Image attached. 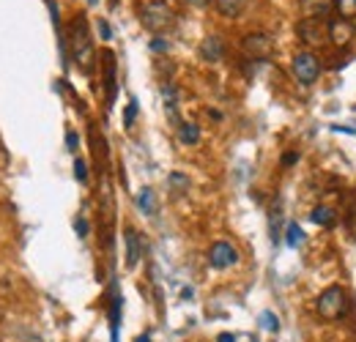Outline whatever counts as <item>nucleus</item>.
I'll use <instances>...</instances> for the list:
<instances>
[{
  "label": "nucleus",
  "mask_w": 356,
  "mask_h": 342,
  "mask_svg": "<svg viewBox=\"0 0 356 342\" xmlns=\"http://www.w3.org/2000/svg\"><path fill=\"white\" fill-rule=\"evenodd\" d=\"M124 238H127V266L132 268V266H137V260H140V238H137V230H134V227H127Z\"/></svg>",
  "instance_id": "12"
},
{
  "label": "nucleus",
  "mask_w": 356,
  "mask_h": 342,
  "mask_svg": "<svg viewBox=\"0 0 356 342\" xmlns=\"http://www.w3.org/2000/svg\"><path fill=\"white\" fill-rule=\"evenodd\" d=\"M74 175H77V181H88V168H86V162H83V159H77V162H74Z\"/></svg>",
  "instance_id": "21"
},
{
  "label": "nucleus",
  "mask_w": 356,
  "mask_h": 342,
  "mask_svg": "<svg viewBox=\"0 0 356 342\" xmlns=\"http://www.w3.org/2000/svg\"><path fill=\"white\" fill-rule=\"evenodd\" d=\"M354 22L351 19H343V17H337V19H332L329 22V44H334V47H346V44L354 42Z\"/></svg>",
  "instance_id": "8"
},
{
  "label": "nucleus",
  "mask_w": 356,
  "mask_h": 342,
  "mask_svg": "<svg viewBox=\"0 0 356 342\" xmlns=\"http://www.w3.org/2000/svg\"><path fill=\"white\" fill-rule=\"evenodd\" d=\"M334 0H302V14L315 17V19H326V14H332Z\"/></svg>",
  "instance_id": "9"
},
{
  "label": "nucleus",
  "mask_w": 356,
  "mask_h": 342,
  "mask_svg": "<svg viewBox=\"0 0 356 342\" xmlns=\"http://www.w3.org/2000/svg\"><path fill=\"white\" fill-rule=\"evenodd\" d=\"M310 219L315 222V225H321V227H332V225L337 222V214H334L329 206H315Z\"/></svg>",
  "instance_id": "15"
},
{
  "label": "nucleus",
  "mask_w": 356,
  "mask_h": 342,
  "mask_svg": "<svg viewBox=\"0 0 356 342\" xmlns=\"http://www.w3.org/2000/svg\"><path fill=\"white\" fill-rule=\"evenodd\" d=\"M151 49H154V52H165V49H168V42H165V39H154V42H151Z\"/></svg>",
  "instance_id": "27"
},
{
  "label": "nucleus",
  "mask_w": 356,
  "mask_h": 342,
  "mask_svg": "<svg viewBox=\"0 0 356 342\" xmlns=\"http://www.w3.org/2000/svg\"><path fill=\"white\" fill-rule=\"evenodd\" d=\"M186 3H189V6H197V8H203V6H209L211 0H186Z\"/></svg>",
  "instance_id": "28"
},
{
  "label": "nucleus",
  "mask_w": 356,
  "mask_h": 342,
  "mask_svg": "<svg viewBox=\"0 0 356 342\" xmlns=\"http://www.w3.org/2000/svg\"><path fill=\"white\" fill-rule=\"evenodd\" d=\"M214 6H217V11L222 14V17H238L241 11H244V6H247V0H214Z\"/></svg>",
  "instance_id": "14"
},
{
  "label": "nucleus",
  "mask_w": 356,
  "mask_h": 342,
  "mask_svg": "<svg viewBox=\"0 0 356 342\" xmlns=\"http://www.w3.org/2000/svg\"><path fill=\"white\" fill-rule=\"evenodd\" d=\"M296 162H299V154H293V151L282 156V165H285V168H291V165H296Z\"/></svg>",
  "instance_id": "25"
},
{
  "label": "nucleus",
  "mask_w": 356,
  "mask_h": 342,
  "mask_svg": "<svg viewBox=\"0 0 356 342\" xmlns=\"http://www.w3.org/2000/svg\"><path fill=\"white\" fill-rule=\"evenodd\" d=\"M77 233H80V238H86V236H88V222H86L83 216L77 219Z\"/></svg>",
  "instance_id": "26"
},
{
  "label": "nucleus",
  "mask_w": 356,
  "mask_h": 342,
  "mask_svg": "<svg viewBox=\"0 0 356 342\" xmlns=\"http://www.w3.org/2000/svg\"><path fill=\"white\" fill-rule=\"evenodd\" d=\"M209 263H211V268H230L238 263V250L227 241H217L209 250Z\"/></svg>",
  "instance_id": "7"
},
{
  "label": "nucleus",
  "mask_w": 356,
  "mask_h": 342,
  "mask_svg": "<svg viewBox=\"0 0 356 342\" xmlns=\"http://www.w3.org/2000/svg\"><path fill=\"white\" fill-rule=\"evenodd\" d=\"M170 184L176 186L178 192H184V189L189 186V178H186V175H181V172H173V175H170Z\"/></svg>",
  "instance_id": "20"
},
{
  "label": "nucleus",
  "mask_w": 356,
  "mask_h": 342,
  "mask_svg": "<svg viewBox=\"0 0 356 342\" xmlns=\"http://www.w3.org/2000/svg\"><path fill=\"white\" fill-rule=\"evenodd\" d=\"M102 63H104V80H107V104H113V99H115V58H113V52H104Z\"/></svg>",
  "instance_id": "11"
},
{
  "label": "nucleus",
  "mask_w": 356,
  "mask_h": 342,
  "mask_svg": "<svg viewBox=\"0 0 356 342\" xmlns=\"http://www.w3.org/2000/svg\"><path fill=\"white\" fill-rule=\"evenodd\" d=\"M140 22L151 31V33H162L176 22V11L165 3V0H151L140 8Z\"/></svg>",
  "instance_id": "2"
},
{
  "label": "nucleus",
  "mask_w": 356,
  "mask_h": 342,
  "mask_svg": "<svg viewBox=\"0 0 356 342\" xmlns=\"http://www.w3.org/2000/svg\"><path fill=\"white\" fill-rule=\"evenodd\" d=\"M137 206H140V211L143 214H154L156 211V197H154V189H140V195H137Z\"/></svg>",
  "instance_id": "16"
},
{
  "label": "nucleus",
  "mask_w": 356,
  "mask_h": 342,
  "mask_svg": "<svg viewBox=\"0 0 356 342\" xmlns=\"http://www.w3.org/2000/svg\"><path fill=\"white\" fill-rule=\"evenodd\" d=\"M200 55H203L206 60H211V63L222 60V55H225L222 39H220V36H206V42L200 44Z\"/></svg>",
  "instance_id": "10"
},
{
  "label": "nucleus",
  "mask_w": 356,
  "mask_h": 342,
  "mask_svg": "<svg viewBox=\"0 0 356 342\" xmlns=\"http://www.w3.org/2000/svg\"><path fill=\"white\" fill-rule=\"evenodd\" d=\"M178 140H181L184 145H197V142H200V129H197V124L181 121V124H178Z\"/></svg>",
  "instance_id": "13"
},
{
  "label": "nucleus",
  "mask_w": 356,
  "mask_h": 342,
  "mask_svg": "<svg viewBox=\"0 0 356 342\" xmlns=\"http://www.w3.org/2000/svg\"><path fill=\"white\" fill-rule=\"evenodd\" d=\"M69 39H72V58L77 60V66H80V69L90 72V66H93V42H90L88 22H86V17H83V14H80V17H74Z\"/></svg>",
  "instance_id": "1"
},
{
  "label": "nucleus",
  "mask_w": 356,
  "mask_h": 342,
  "mask_svg": "<svg viewBox=\"0 0 356 342\" xmlns=\"http://www.w3.org/2000/svg\"><path fill=\"white\" fill-rule=\"evenodd\" d=\"M334 8L343 19H354L356 17V0H334Z\"/></svg>",
  "instance_id": "17"
},
{
  "label": "nucleus",
  "mask_w": 356,
  "mask_h": 342,
  "mask_svg": "<svg viewBox=\"0 0 356 342\" xmlns=\"http://www.w3.org/2000/svg\"><path fill=\"white\" fill-rule=\"evenodd\" d=\"M302 241H305V230H302L296 222H291V225H288V247H293V250H296Z\"/></svg>",
  "instance_id": "18"
},
{
  "label": "nucleus",
  "mask_w": 356,
  "mask_h": 342,
  "mask_svg": "<svg viewBox=\"0 0 356 342\" xmlns=\"http://www.w3.org/2000/svg\"><path fill=\"white\" fill-rule=\"evenodd\" d=\"M137 342H151V337H148V334H143V337H137Z\"/></svg>",
  "instance_id": "30"
},
{
  "label": "nucleus",
  "mask_w": 356,
  "mask_h": 342,
  "mask_svg": "<svg viewBox=\"0 0 356 342\" xmlns=\"http://www.w3.org/2000/svg\"><path fill=\"white\" fill-rule=\"evenodd\" d=\"M88 3H96V0H88Z\"/></svg>",
  "instance_id": "31"
},
{
  "label": "nucleus",
  "mask_w": 356,
  "mask_h": 342,
  "mask_svg": "<svg viewBox=\"0 0 356 342\" xmlns=\"http://www.w3.org/2000/svg\"><path fill=\"white\" fill-rule=\"evenodd\" d=\"M134 115H137V101H129V107H127V113H124L127 127H132V124H134Z\"/></svg>",
  "instance_id": "22"
},
{
  "label": "nucleus",
  "mask_w": 356,
  "mask_h": 342,
  "mask_svg": "<svg viewBox=\"0 0 356 342\" xmlns=\"http://www.w3.org/2000/svg\"><path fill=\"white\" fill-rule=\"evenodd\" d=\"M291 69H293V77H296L302 86H312V83L321 77V63H318L315 52H310V49L296 52Z\"/></svg>",
  "instance_id": "5"
},
{
  "label": "nucleus",
  "mask_w": 356,
  "mask_h": 342,
  "mask_svg": "<svg viewBox=\"0 0 356 342\" xmlns=\"http://www.w3.org/2000/svg\"><path fill=\"white\" fill-rule=\"evenodd\" d=\"M77 145H80V137H77L74 131H69V134H66V148L74 154V151H77Z\"/></svg>",
  "instance_id": "24"
},
{
  "label": "nucleus",
  "mask_w": 356,
  "mask_h": 342,
  "mask_svg": "<svg viewBox=\"0 0 356 342\" xmlns=\"http://www.w3.org/2000/svg\"><path fill=\"white\" fill-rule=\"evenodd\" d=\"M296 36L307 47H323V44H329V22L326 19H315V17H305L296 25Z\"/></svg>",
  "instance_id": "4"
},
{
  "label": "nucleus",
  "mask_w": 356,
  "mask_h": 342,
  "mask_svg": "<svg viewBox=\"0 0 356 342\" xmlns=\"http://www.w3.org/2000/svg\"><path fill=\"white\" fill-rule=\"evenodd\" d=\"M217 342H236V334H220Z\"/></svg>",
  "instance_id": "29"
},
{
  "label": "nucleus",
  "mask_w": 356,
  "mask_h": 342,
  "mask_svg": "<svg viewBox=\"0 0 356 342\" xmlns=\"http://www.w3.org/2000/svg\"><path fill=\"white\" fill-rule=\"evenodd\" d=\"M261 326H264L266 332H280V320H277L274 312H264V315H261Z\"/></svg>",
  "instance_id": "19"
},
{
  "label": "nucleus",
  "mask_w": 356,
  "mask_h": 342,
  "mask_svg": "<svg viewBox=\"0 0 356 342\" xmlns=\"http://www.w3.org/2000/svg\"><path fill=\"white\" fill-rule=\"evenodd\" d=\"M244 52L250 55V58H258V60H266L271 58V52H274V39L268 36V33H250V36H244Z\"/></svg>",
  "instance_id": "6"
},
{
  "label": "nucleus",
  "mask_w": 356,
  "mask_h": 342,
  "mask_svg": "<svg viewBox=\"0 0 356 342\" xmlns=\"http://www.w3.org/2000/svg\"><path fill=\"white\" fill-rule=\"evenodd\" d=\"M96 28H99V33H102V39H104V42H107V39H113V31H110V25H107L104 19H99V22H96Z\"/></svg>",
  "instance_id": "23"
},
{
  "label": "nucleus",
  "mask_w": 356,
  "mask_h": 342,
  "mask_svg": "<svg viewBox=\"0 0 356 342\" xmlns=\"http://www.w3.org/2000/svg\"><path fill=\"white\" fill-rule=\"evenodd\" d=\"M318 315L323 318V320H337V318H343V312H346V291L340 288V285H332V288H326L321 296H318Z\"/></svg>",
  "instance_id": "3"
}]
</instances>
